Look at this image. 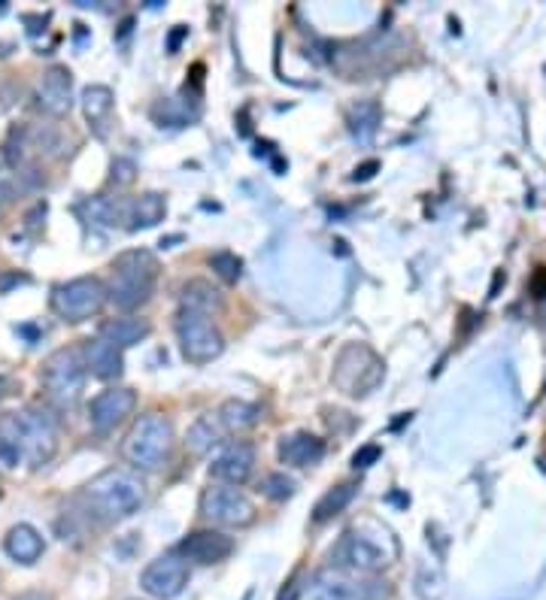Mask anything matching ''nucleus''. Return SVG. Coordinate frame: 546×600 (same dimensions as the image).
<instances>
[{"label": "nucleus", "instance_id": "nucleus-1", "mask_svg": "<svg viewBox=\"0 0 546 600\" xmlns=\"http://www.w3.org/2000/svg\"><path fill=\"white\" fill-rule=\"evenodd\" d=\"M58 452V425L46 409L0 413V467H46Z\"/></svg>", "mask_w": 546, "mask_h": 600}, {"label": "nucleus", "instance_id": "nucleus-2", "mask_svg": "<svg viewBox=\"0 0 546 600\" xmlns=\"http://www.w3.org/2000/svg\"><path fill=\"white\" fill-rule=\"evenodd\" d=\"M143 500H146L143 479L131 470H119V467L103 470L82 488L85 512L101 525H119V521L131 519L134 512H140Z\"/></svg>", "mask_w": 546, "mask_h": 600}, {"label": "nucleus", "instance_id": "nucleus-3", "mask_svg": "<svg viewBox=\"0 0 546 600\" xmlns=\"http://www.w3.org/2000/svg\"><path fill=\"white\" fill-rule=\"evenodd\" d=\"M159 258L149 250H128L110 264V279H107V295L110 304L122 313H131L143 306L155 292L159 283Z\"/></svg>", "mask_w": 546, "mask_h": 600}, {"label": "nucleus", "instance_id": "nucleus-4", "mask_svg": "<svg viewBox=\"0 0 546 600\" xmlns=\"http://www.w3.org/2000/svg\"><path fill=\"white\" fill-rule=\"evenodd\" d=\"M122 455L136 470L155 474L171 461L173 455V425L161 413H146L131 425L128 437L122 440Z\"/></svg>", "mask_w": 546, "mask_h": 600}, {"label": "nucleus", "instance_id": "nucleus-5", "mask_svg": "<svg viewBox=\"0 0 546 600\" xmlns=\"http://www.w3.org/2000/svg\"><path fill=\"white\" fill-rule=\"evenodd\" d=\"M85 376H89V364H85V352L77 346H64V349L52 352L43 364V388L46 397L55 407H73L85 391Z\"/></svg>", "mask_w": 546, "mask_h": 600}, {"label": "nucleus", "instance_id": "nucleus-6", "mask_svg": "<svg viewBox=\"0 0 546 600\" xmlns=\"http://www.w3.org/2000/svg\"><path fill=\"white\" fill-rule=\"evenodd\" d=\"M176 340H180L182 358L189 364H210L216 362L219 355L225 352V337L213 322L210 313L201 309H185L180 306L176 316Z\"/></svg>", "mask_w": 546, "mask_h": 600}, {"label": "nucleus", "instance_id": "nucleus-7", "mask_svg": "<svg viewBox=\"0 0 546 600\" xmlns=\"http://www.w3.org/2000/svg\"><path fill=\"white\" fill-rule=\"evenodd\" d=\"M380 383H383V362L374 349H367L364 343H350L346 349H341L334 362V386L343 395L362 397L374 391Z\"/></svg>", "mask_w": 546, "mask_h": 600}, {"label": "nucleus", "instance_id": "nucleus-8", "mask_svg": "<svg viewBox=\"0 0 546 600\" xmlns=\"http://www.w3.org/2000/svg\"><path fill=\"white\" fill-rule=\"evenodd\" d=\"M107 301H110L107 285L98 276H80V279L55 285V292H52V313L77 325V322L98 316Z\"/></svg>", "mask_w": 546, "mask_h": 600}, {"label": "nucleus", "instance_id": "nucleus-9", "mask_svg": "<svg viewBox=\"0 0 546 600\" xmlns=\"http://www.w3.org/2000/svg\"><path fill=\"white\" fill-rule=\"evenodd\" d=\"M201 516L219 528H250L255 521V504L234 486H210L201 495Z\"/></svg>", "mask_w": 546, "mask_h": 600}, {"label": "nucleus", "instance_id": "nucleus-10", "mask_svg": "<svg viewBox=\"0 0 546 600\" xmlns=\"http://www.w3.org/2000/svg\"><path fill=\"white\" fill-rule=\"evenodd\" d=\"M388 552L374 537L358 531H346L331 549V565L341 567L346 573H376L388 565Z\"/></svg>", "mask_w": 546, "mask_h": 600}, {"label": "nucleus", "instance_id": "nucleus-11", "mask_svg": "<svg viewBox=\"0 0 546 600\" xmlns=\"http://www.w3.org/2000/svg\"><path fill=\"white\" fill-rule=\"evenodd\" d=\"M140 586H143V591H146L149 598L173 600L176 594H182L185 586H189V561L180 556L155 558V561L143 570Z\"/></svg>", "mask_w": 546, "mask_h": 600}, {"label": "nucleus", "instance_id": "nucleus-12", "mask_svg": "<svg viewBox=\"0 0 546 600\" xmlns=\"http://www.w3.org/2000/svg\"><path fill=\"white\" fill-rule=\"evenodd\" d=\"M136 395L131 388H107L89 404V421L94 434H113L122 421L134 413Z\"/></svg>", "mask_w": 546, "mask_h": 600}, {"label": "nucleus", "instance_id": "nucleus-13", "mask_svg": "<svg viewBox=\"0 0 546 600\" xmlns=\"http://www.w3.org/2000/svg\"><path fill=\"white\" fill-rule=\"evenodd\" d=\"M37 103L46 115L52 119H64L73 106V77L68 68H49L43 73V80L37 85Z\"/></svg>", "mask_w": 546, "mask_h": 600}, {"label": "nucleus", "instance_id": "nucleus-14", "mask_svg": "<svg viewBox=\"0 0 546 600\" xmlns=\"http://www.w3.org/2000/svg\"><path fill=\"white\" fill-rule=\"evenodd\" d=\"M252 470H255V449L243 440L225 446V449L219 452L216 461L210 465V476H213L216 482L234 488L243 486L252 476Z\"/></svg>", "mask_w": 546, "mask_h": 600}, {"label": "nucleus", "instance_id": "nucleus-15", "mask_svg": "<svg viewBox=\"0 0 546 600\" xmlns=\"http://www.w3.org/2000/svg\"><path fill=\"white\" fill-rule=\"evenodd\" d=\"M234 552V540L222 531H194L180 543V558L194 565H222Z\"/></svg>", "mask_w": 546, "mask_h": 600}, {"label": "nucleus", "instance_id": "nucleus-16", "mask_svg": "<svg viewBox=\"0 0 546 600\" xmlns=\"http://www.w3.org/2000/svg\"><path fill=\"white\" fill-rule=\"evenodd\" d=\"M376 582H355L343 573H318L310 582V600H376Z\"/></svg>", "mask_w": 546, "mask_h": 600}, {"label": "nucleus", "instance_id": "nucleus-17", "mask_svg": "<svg viewBox=\"0 0 546 600\" xmlns=\"http://www.w3.org/2000/svg\"><path fill=\"white\" fill-rule=\"evenodd\" d=\"M85 364H89V374L110 383V379H119L122 370H125V358H122V349L115 343L103 340L101 334L94 340L85 343Z\"/></svg>", "mask_w": 546, "mask_h": 600}, {"label": "nucleus", "instance_id": "nucleus-18", "mask_svg": "<svg viewBox=\"0 0 546 600\" xmlns=\"http://www.w3.org/2000/svg\"><path fill=\"white\" fill-rule=\"evenodd\" d=\"M113 106L115 98L113 91L107 85H89L82 91V113H85V122L94 131V136L107 140L110 134V125H113Z\"/></svg>", "mask_w": 546, "mask_h": 600}, {"label": "nucleus", "instance_id": "nucleus-19", "mask_svg": "<svg viewBox=\"0 0 546 600\" xmlns=\"http://www.w3.org/2000/svg\"><path fill=\"white\" fill-rule=\"evenodd\" d=\"M325 458V443L316 434L297 430L280 440V461L292 467H313Z\"/></svg>", "mask_w": 546, "mask_h": 600}, {"label": "nucleus", "instance_id": "nucleus-20", "mask_svg": "<svg viewBox=\"0 0 546 600\" xmlns=\"http://www.w3.org/2000/svg\"><path fill=\"white\" fill-rule=\"evenodd\" d=\"M3 549H7V556L12 561H19V565H37L46 552V543L40 531H37L34 525H12L7 537H3Z\"/></svg>", "mask_w": 546, "mask_h": 600}, {"label": "nucleus", "instance_id": "nucleus-21", "mask_svg": "<svg viewBox=\"0 0 546 600\" xmlns=\"http://www.w3.org/2000/svg\"><path fill=\"white\" fill-rule=\"evenodd\" d=\"M128 206H131V201L110 197V194H98V197H89V201L80 206V213H85L91 225L98 227H128Z\"/></svg>", "mask_w": 546, "mask_h": 600}, {"label": "nucleus", "instance_id": "nucleus-22", "mask_svg": "<svg viewBox=\"0 0 546 600\" xmlns=\"http://www.w3.org/2000/svg\"><path fill=\"white\" fill-rule=\"evenodd\" d=\"M168 215V201L164 194L146 192L131 201L128 206V231H143V227H155L159 222H164Z\"/></svg>", "mask_w": 546, "mask_h": 600}, {"label": "nucleus", "instance_id": "nucleus-23", "mask_svg": "<svg viewBox=\"0 0 546 600\" xmlns=\"http://www.w3.org/2000/svg\"><path fill=\"white\" fill-rule=\"evenodd\" d=\"M380 122H383V113H380V103L376 101H358L350 106L346 113V125H350V134H353L355 143L367 146L371 140L380 131Z\"/></svg>", "mask_w": 546, "mask_h": 600}, {"label": "nucleus", "instance_id": "nucleus-24", "mask_svg": "<svg viewBox=\"0 0 546 600\" xmlns=\"http://www.w3.org/2000/svg\"><path fill=\"white\" fill-rule=\"evenodd\" d=\"M222 437H225V425L219 421V416H198L185 434V446L192 455H206L216 449Z\"/></svg>", "mask_w": 546, "mask_h": 600}, {"label": "nucleus", "instance_id": "nucleus-25", "mask_svg": "<svg viewBox=\"0 0 546 600\" xmlns=\"http://www.w3.org/2000/svg\"><path fill=\"white\" fill-rule=\"evenodd\" d=\"M149 322L134 316H122V318H110V322H103L101 325V337L103 340L115 343L119 349H128V346H134V343L146 340L149 337Z\"/></svg>", "mask_w": 546, "mask_h": 600}, {"label": "nucleus", "instance_id": "nucleus-26", "mask_svg": "<svg viewBox=\"0 0 546 600\" xmlns=\"http://www.w3.org/2000/svg\"><path fill=\"white\" fill-rule=\"evenodd\" d=\"M219 421L225 425V430H250L262 421V407L259 404H250V400H240V397H231L219 409Z\"/></svg>", "mask_w": 546, "mask_h": 600}, {"label": "nucleus", "instance_id": "nucleus-27", "mask_svg": "<svg viewBox=\"0 0 546 600\" xmlns=\"http://www.w3.org/2000/svg\"><path fill=\"white\" fill-rule=\"evenodd\" d=\"M180 306H185V309H201V313L213 316L216 309H222V297H219L216 288L204 283V279H192V283L182 285Z\"/></svg>", "mask_w": 546, "mask_h": 600}, {"label": "nucleus", "instance_id": "nucleus-28", "mask_svg": "<svg viewBox=\"0 0 546 600\" xmlns=\"http://www.w3.org/2000/svg\"><path fill=\"white\" fill-rule=\"evenodd\" d=\"M358 495V486L355 482H343V486H334L328 488L325 495H322V500L316 504V510H313V519L322 525V521L334 519V516H341L350 504H353V498Z\"/></svg>", "mask_w": 546, "mask_h": 600}, {"label": "nucleus", "instance_id": "nucleus-29", "mask_svg": "<svg viewBox=\"0 0 546 600\" xmlns=\"http://www.w3.org/2000/svg\"><path fill=\"white\" fill-rule=\"evenodd\" d=\"M210 267L216 271L222 283L234 285L240 279V273H243V261H240L234 252H216V255L210 258Z\"/></svg>", "mask_w": 546, "mask_h": 600}, {"label": "nucleus", "instance_id": "nucleus-30", "mask_svg": "<svg viewBox=\"0 0 546 600\" xmlns=\"http://www.w3.org/2000/svg\"><path fill=\"white\" fill-rule=\"evenodd\" d=\"M262 491H264V498L289 500L292 495H295V479H292V476H285V474L264 476Z\"/></svg>", "mask_w": 546, "mask_h": 600}, {"label": "nucleus", "instance_id": "nucleus-31", "mask_svg": "<svg viewBox=\"0 0 546 600\" xmlns=\"http://www.w3.org/2000/svg\"><path fill=\"white\" fill-rule=\"evenodd\" d=\"M136 176V164L128 159H115L113 161V182L115 185H131Z\"/></svg>", "mask_w": 546, "mask_h": 600}, {"label": "nucleus", "instance_id": "nucleus-32", "mask_svg": "<svg viewBox=\"0 0 546 600\" xmlns=\"http://www.w3.org/2000/svg\"><path fill=\"white\" fill-rule=\"evenodd\" d=\"M16 197V176L7 171H0V215L7 213V206L12 204Z\"/></svg>", "mask_w": 546, "mask_h": 600}, {"label": "nucleus", "instance_id": "nucleus-33", "mask_svg": "<svg viewBox=\"0 0 546 600\" xmlns=\"http://www.w3.org/2000/svg\"><path fill=\"white\" fill-rule=\"evenodd\" d=\"M380 455H383V449H380V446H362V449L353 455V465L355 467H371L376 458H380Z\"/></svg>", "mask_w": 546, "mask_h": 600}, {"label": "nucleus", "instance_id": "nucleus-34", "mask_svg": "<svg viewBox=\"0 0 546 600\" xmlns=\"http://www.w3.org/2000/svg\"><path fill=\"white\" fill-rule=\"evenodd\" d=\"M376 171H380V161H367V164H362V167H355L353 180H355V182L371 180V176H374Z\"/></svg>", "mask_w": 546, "mask_h": 600}, {"label": "nucleus", "instance_id": "nucleus-35", "mask_svg": "<svg viewBox=\"0 0 546 600\" xmlns=\"http://www.w3.org/2000/svg\"><path fill=\"white\" fill-rule=\"evenodd\" d=\"M189 37V28H182V24H176V31H173L171 37H168V52H176L180 49V43Z\"/></svg>", "mask_w": 546, "mask_h": 600}, {"label": "nucleus", "instance_id": "nucleus-36", "mask_svg": "<svg viewBox=\"0 0 546 600\" xmlns=\"http://www.w3.org/2000/svg\"><path fill=\"white\" fill-rule=\"evenodd\" d=\"M19 283H28V276H19V273H10V276H3V279H0V292H7L10 285H19Z\"/></svg>", "mask_w": 546, "mask_h": 600}, {"label": "nucleus", "instance_id": "nucleus-37", "mask_svg": "<svg viewBox=\"0 0 546 600\" xmlns=\"http://www.w3.org/2000/svg\"><path fill=\"white\" fill-rule=\"evenodd\" d=\"M12 391H16V383H12L10 376H0V400H3V397H10Z\"/></svg>", "mask_w": 546, "mask_h": 600}, {"label": "nucleus", "instance_id": "nucleus-38", "mask_svg": "<svg viewBox=\"0 0 546 600\" xmlns=\"http://www.w3.org/2000/svg\"><path fill=\"white\" fill-rule=\"evenodd\" d=\"M12 600H52L46 591H24V594H16Z\"/></svg>", "mask_w": 546, "mask_h": 600}]
</instances>
